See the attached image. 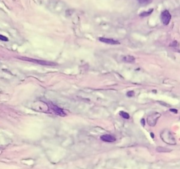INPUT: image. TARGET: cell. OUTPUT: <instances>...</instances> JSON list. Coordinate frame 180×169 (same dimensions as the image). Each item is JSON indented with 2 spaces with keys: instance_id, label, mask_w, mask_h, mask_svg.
Listing matches in <instances>:
<instances>
[{
  "instance_id": "obj_1",
  "label": "cell",
  "mask_w": 180,
  "mask_h": 169,
  "mask_svg": "<svg viewBox=\"0 0 180 169\" xmlns=\"http://www.w3.org/2000/svg\"><path fill=\"white\" fill-rule=\"evenodd\" d=\"M160 137L163 142L168 145H176V140L172 132L167 129L163 130L160 133Z\"/></svg>"
},
{
  "instance_id": "obj_2",
  "label": "cell",
  "mask_w": 180,
  "mask_h": 169,
  "mask_svg": "<svg viewBox=\"0 0 180 169\" xmlns=\"http://www.w3.org/2000/svg\"><path fill=\"white\" fill-rule=\"evenodd\" d=\"M18 58L20 60H22L27 61V62H33V63H37V64H39V65H44V66H55V65H57L56 63H55V62H54L42 60L34 59V58H28V57H19Z\"/></svg>"
},
{
  "instance_id": "obj_3",
  "label": "cell",
  "mask_w": 180,
  "mask_h": 169,
  "mask_svg": "<svg viewBox=\"0 0 180 169\" xmlns=\"http://www.w3.org/2000/svg\"><path fill=\"white\" fill-rule=\"evenodd\" d=\"M47 107H48V111L51 112L50 113H53L54 114L58 115V116H65L66 115V114L65 113V112L64 111L63 109H61V107H59L58 106L54 104L52 102H49L47 103Z\"/></svg>"
},
{
  "instance_id": "obj_4",
  "label": "cell",
  "mask_w": 180,
  "mask_h": 169,
  "mask_svg": "<svg viewBox=\"0 0 180 169\" xmlns=\"http://www.w3.org/2000/svg\"><path fill=\"white\" fill-rule=\"evenodd\" d=\"M161 114L158 112H153L151 114H149L147 117V122L148 124L151 126H155L156 125L158 120L159 119V118L160 117Z\"/></svg>"
},
{
  "instance_id": "obj_5",
  "label": "cell",
  "mask_w": 180,
  "mask_h": 169,
  "mask_svg": "<svg viewBox=\"0 0 180 169\" xmlns=\"http://www.w3.org/2000/svg\"><path fill=\"white\" fill-rule=\"evenodd\" d=\"M172 16L169 13V12L167 10H165L160 14V19H161L162 23L164 24L165 25H167L170 22Z\"/></svg>"
},
{
  "instance_id": "obj_6",
  "label": "cell",
  "mask_w": 180,
  "mask_h": 169,
  "mask_svg": "<svg viewBox=\"0 0 180 169\" xmlns=\"http://www.w3.org/2000/svg\"><path fill=\"white\" fill-rule=\"evenodd\" d=\"M98 39L100 41H102V42L106 43V44H111V45H117V44H120L119 41L111 38L99 37V38H98Z\"/></svg>"
},
{
  "instance_id": "obj_7",
  "label": "cell",
  "mask_w": 180,
  "mask_h": 169,
  "mask_svg": "<svg viewBox=\"0 0 180 169\" xmlns=\"http://www.w3.org/2000/svg\"><path fill=\"white\" fill-rule=\"evenodd\" d=\"M101 140L106 143H113L116 140V138L111 134H105L101 136Z\"/></svg>"
},
{
  "instance_id": "obj_8",
  "label": "cell",
  "mask_w": 180,
  "mask_h": 169,
  "mask_svg": "<svg viewBox=\"0 0 180 169\" xmlns=\"http://www.w3.org/2000/svg\"><path fill=\"white\" fill-rule=\"evenodd\" d=\"M122 60L125 62H129V63H133L135 62V58L132 56H124L122 58Z\"/></svg>"
},
{
  "instance_id": "obj_9",
  "label": "cell",
  "mask_w": 180,
  "mask_h": 169,
  "mask_svg": "<svg viewBox=\"0 0 180 169\" xmlns=\"http://www.w3.org/2000/svg\"><path fill=\"white\" fill-rule=\"evenodd\" d=\"M156 151L158 152H171V149L168 148L163 147H158L156 148Z\"/></svg>"
},
{
  "instance_id": "obj_10",
  "label": "cell",
  "mask_w": 180,
  "mask_h": 169,
  "mask_svg": "<svg viewBox=\"0 0 180 169\" xmlns=\"http://www.w3.org/2000/svg\"><path fill=\"white\" fill-rule=\"evenodd\" d=\"M153 11H154V9H151L148 10V11L142 12V13H140V14H139V16H141V17H147V16H148L149 15H151V13H152Z\"/></svg>"
},
{
  "instance_id": "obj_11",
  "label": "cell",
  "mask_w": 180,
  "mask_h": 169,
  "mask_svg": "<svg viewBox=\"0 0 180 169\" xmlns=\"http://www.w3.org/2000/svg\"><path fill=\"white\" fill-rule=\"evenodd\" d=\"M137 1L141 5H147V4H151L153 0H137Z\"/></svg>"
},
{
  "instance_id": "obj_12",
  "label": "cell",
  "mask_w": 180,
  "mask_h": 169,
  "mask_svg": "<svg viewBox=\"0 0 180 169\" xmlns=\"http://www.w3.org/2000/svg\"><path fill=\"white\" fill-rule=\"evenodd\" d=\"M120 116H122V118H124V119H130V114H129L128 113L125 112L120 111Z\"/></svg>"
},
{
  "instance_id": "obj_13",
  "label": "cell",
  "mask_w": 180,
  "mask_h": 169,
  "mask_svg": "<svg viewBox=\"0 0 180 169\" xmlns=\"http://www.w3.org/2000/svg\"><path fill=\"white\" fill-rule=\"evenodd\" d=\"M170 46H172V47H174V48H177L179 47V43L177 42V41H173V42L172 43V44H170Z\"/></svg>"
},
{
  "instance_id": "obj_14",
  "label": "cell",
  "mask_w": 180,
  "mask_h": 169,
  "mask_svg": "<svg viewBox=\"0 0 180 169\" xmlns=\"http://www.w3.org/2000/svg\"><path fill=\"white\" fill-rule=\"evenodd\" d=\"M0 40H1V41H8L9 39L7 38V37H5V36L2 35V34H0Z\"/></svg>"
},
{
  "instance_id": "obj_15",
  "label": "cell",
  "mask_w": 180,
  "mask_h": 169,
  "mask_svg": "<svg viewBox=\"0 0 180 169\" xmlns=\"http://www.w3.org/2000/svg\"><path fill=\"white\" fill-rule=\"evenodd\" d=\"M127 95L128 97H132L134 95V92L132 91H128V92L127 93Z\"/></svg>"
},
{
  "instance_id": "obj_16",
  "label": "cell",
  "mask_w": 180,
  "mask_h": 169,
  "mask_svg": "<svg viewBox=\"0 0 180 169\" xmlns=\"http://www.w3.org/2000/svg\"><path fill=\"white\" fill-rule=\"evenodd\" d=\"M170 110L171 112H173L175 113V114L177 113V112H178L177 110H175V109H170V110Z\"/></svg>"
},
{
  "instance_id": "obj_17",
  "label": "cell",
  "mask_w": 180,
  "mask_h": 169,
  "mask_svg": "<svg viewBox=\"0 0 180 169\" xmlns=\"http://www.w3.org/2000/svg\"><path fill=\"white\" fill-rule=\"evenodd\" d=\"M141 123H142V126H144V125H145V124H144V119H142V120H141Z\"/></svg>"
},
{
  "instance_id": "obj_18",
  "label": "cell",
  "mask_w": 180,
  "mask_h": 169,
  "mask_svg": "<svg viewBox=\"0 0 180 169\" xmlns=\"http://www.w3.org/2000/svg\"><path fill=\"white\" fill-rule=\"evenodd\" d=\"M151 137H153V138H154V133H151Z\"/></svg>"
},
{
  "instance_id": "obj_19",
  "label": "cell",
  "mask_w": 180,
  "mask_h": 169,
  "mask_svg": "<svg viewBox=\"0 0 180 169\" xmlns=\"http://www.w3.org/2000/svg\"><path fill=\"white\" fill-rule=\"evenodd\" d=\"M179 119H180V117H179Z\"/></svg>"
}]
</instances>
